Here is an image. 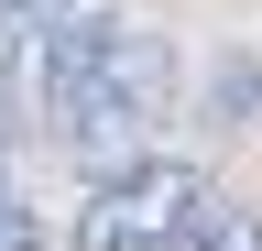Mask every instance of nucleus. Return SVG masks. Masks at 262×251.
Returning a JSON list of instances; mask_svg holds the SVG:
<instances>
[{
    "label": "nucleus",
    "mask_w": 262,
    "mask_h": 251,
    "mask_svg": "<svg viewBox=\"0 0 262 251\" xmlns=\"http://www.w3.org/2000/svg\"><path fill=\"white\" fill-rule=\"evenodd\" d=\"M175 99V55L131 11H66L44 33V120L77 164H120Z\"/></svg>",
    "instance_id": "obj_1"
},
{
    "label": "nucleus",
    "mask_w": 262,
    "mask_h": 251,
    "mask_svg": "<svg viewBox=\"0 0 262 251\" xmlns=\"http://www.w3.org/2000/svg\"><path fill=\"white\" fill-rule=\"evenodd\" d=\"M196 218H208V175L196 164L120 153V164H98L88 208H77V251H175Z\"/></svg>",
    "instance_id": "obj_2"
},
{
    "label": "nucleus",
    "mask_w": 262,
    "mask_h": 251,
    "mask_svg": "<svg viewBox=\"0 0 262 251\" xmlns=\"http://www.w3.org/2000/svg\"><path fill=\"white\" fill-rule=\"evenodd\" d=\"M55 0H0V87H11V66H33L44 55V33H55Z\"/></svg>",
    "instance_id": "obj_3"
},
{
    "label": "nucleus",
    "mask_w": 262,
    "mask_h": 251,
    "mask_svg": "<svg viewBox=\"0 0 262 251\" xmlns=\"http://www.w3.org/2000/svg\"><path fill=\"white\" fill-rule=\"evenodd\" d=\"M175 251H262V218H241V208H208V218H196Z\"/></svg>",
    "instance_id": "obj_4"
},
{
    "label": "nucleus",
    "mask_w": 262,
    "mask_h": 251,
    "mask_svg": "<svg viewBox=\"0 0 262 251\" xmlns=\"http://www.w3.org/2000/svg\"><path fill=\"white\" fill-rule=\"evenodd\" d=\"M0 251H44V218H33V197L11 175H0Z\"/></svg>",
    "instance_id": "obj_5"
},
{
    "label": "nucleus",
    "mask_w": 262,
    "mask_h": 251,
    "mask_svg": "<svg viewBox=\"0 0 262 251\" xmlns=\"http://www.w3.org/2000/svg\"><path fill=\"white\" fill-rule=\"evenodd\" d=\"M0 153H11V87H0Z\"/></svg>",
    "instance_id": "obj_6"
}]
</instances>
